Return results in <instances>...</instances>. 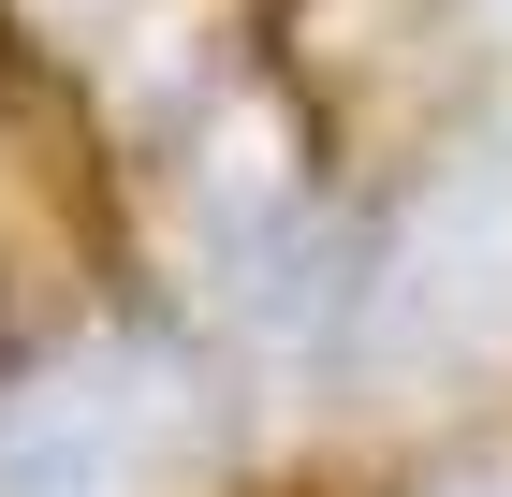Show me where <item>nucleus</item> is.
Masks as SVG:
<instances>
[{"instance_id":"obj_1","label":"nucleus","mask_w":512,"mask_h":497,"mask_svg":"<svg viewBox=\"0 0 512 497\" xmlns=\"http://www.w3.org/2000/svg\"><path fill=\"white\" fill-rule=\"evenodd\" d=\"M498 337H512V132H469L410 191V220L366 249L352 351L381 381H439V366H483Z\"/></svg>"},{"instance_id":"obj_2","label":"nucleus","mask_w":512,"mask_h":497,"mask_svg":"<svg viewBox=\"0 0 512 497\" xmlns=\"http://www.w3.org/2000/svg\"><path fill=\"white\" fill-rule=\"evenodd\" d=\"M176 351L74 337L0 395V497H147L176 454Z\"/></svg>"},{"instance_id":"obj_3","label":"nucleus","mask_w":512,"mask_h":497,"mask_svg":"<svg viewBox=\"0 0 512 497\" xmlns=\"http://www.w3.org/2000/svg\"><path fill=\"white\" fill-rule=\"evenodd\" d=\"M30 15H44V30H103V0H30Z\"/></svg>"},{"instance_id":"obj_4","label":"nucleus","mask_w":512,"mask_h":497,"mask_svg":"<svg viewBox=\"0 0 512 497\" xmlns=\"http://www.w3.org/2000/svg\"><path fill=\"white\" fill-rule=\"evenodd\" d=\"M469 15H483V44H498V59H512V0H469Z\"/></svg>"},{"instance_id":"obj_5","label":"nucleus","mask_w":512,"mask_h":497,"mask_svg":"<svg viewBox=\"0 0 512 497\" xmlns=\"http://www.w3.org/2000/svg\"><path fill=\"white\" fill-rule=\"evenodd\" d=\"M454 497H512V468H498V483H454Z\"/></svg>"}]
</instances>
